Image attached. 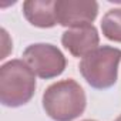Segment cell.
<instances>
[{
  "instance_id": "2",
  "label": "cell",
  "mask_w": 121,
  "mask_h": 121,
  "mask_svg": "<svg viewBox=\"0 0 121 121\" xmlns=\"http://www.w3.org/2000/svg\"><path fill=\"white\" fill-rule=\"evenodd\" d=\"M36 90V77L24 60H12L0 69V101L6 107L29 103Z\"/></svg>"
},
{
  "instance_id": "1",
  "label": "cell",
  "mask_w": 121,
  "mask_h": 121,
  "mask_svg": "<svg viewBox=\"0 0 121 121\" xmlns=\"http://www.w3.org/2000/svg\"><path fill=\"white\" fill-rule=\"evenodd\" d=\"M43 107L47 115L56 121H71L86 108L84 90L74 80L57 81L44 91Z\"/></svg>"
},
{
  "instance_id": "3",
  "label": "cell",
  "mask_w": 121,
  "mask_h": 121,
  "mask_svg": "<svg viewBox=\"0 0 121 121\" xmlns=\"http://www.w3.org/2000/svg\"><path fill=\"white\" fill-rule=\"evenodd\" d=\"M121 61V50L110 46L97 47L83 57L80 73L84 80L94 88H108L117 81L118 64Z\"/></svg>"
},
{
  "instance_id": "10",
  "label": "cell",
  "mask_w": 121,
  "mask_h": 121,
  "mask_svg": "<svg viewBox=\"0 0 121 121\" xmlns=\"http://www.w3.org/2000/svg\"><path fill=\"white\" fill-rule=\"evenodd\" d=\"M84 121H93V120H84Z\"/></svg>"
},
{
  "instance_id": "5",
  "label": "cell",
  "mask_w": 121,
  "mask_h": 121,
  "mask_svg": "<svg viewBox=\"0 0 121 121\" xmlns=\"http://www.w3.org/2000/svg\"><path fill=\"white\" fill-rule=\"evenodd\" d=\"M54 10L58 24L73 29L88 26L97 16L98 4L83 0H57Z\"/></svg>"
},
{
  "instance_id": "8",
  "label": "cell",
  "mask_w": 121,
  "mask_h": 121,
  "mask_svg": "<svg viewBox=\"0 0 121 121\" xmlns=\"http://www.w3.org/2000/svg\"><path fill=\"white\" fill-rule=\"evenodd\" d=\"M101 29L107 39L121 43V7L108 10L105 13L101 20Z\"/></svg>"
},
{
  "instance_id": "7",
  "label": "cell",
  "mask_w": 121,
  "mask_h": 121,
  "mask_svg": "<svg viewBox=\"0 0 121 121\" xmlns=\"http://www.w3.org/2000/svg\"><path fill=\"white\" fill-rule=\"evenodd\" d=\"M54 7L56 2L51 0H29L23 4V13L30 24L48 29L57 23Z\"/></svg>"
},
{
  "instance_id": "4",
  "label": "cell",
  "mask_w": 121,
  "mask_h": 121,
  "mask_svg": "<svg viewBox=\"0 0 121 121\" xmlns=\"http://www.w3.org/2000/svg\"><path fill=\"white\" fill-rule=\"evenodd\" d=\"M23 58L40 78L57 77L66 69V58L63 53L51 44H31L24 50Z\"/></svg>"
},
{
  "instance_id": "6",
  "label": "cell",
  "mask_w": 121,
  "mask_h": 121,
  "mask_svg": "<svg viewBox=\"0 0 121 121\" xmlns=\"http://www.w3.org/2000/svg\"><path fill=\"white\" fill-rule=\"evenodd\" d=\"M100 41L97 29L91 24L73 27L63 33L61 43L66 50H69L74 57H84L97 48Z\"/></svg>"
},
{
  "instance_id": "9",
  "label": "cell",
  "mask_w": 121,
  "mask_h": 121,
  "mask_svg": "<svg viewBox=\"0 0 121 121\" xmlns=\"http://www.w3.org/2000/svg\"><path fill=\"white\" fill-rule=\"evenodd\" d=\"M115 121H121V115H120V117H118V118H117Z\"/></svg>"
}]
</instances>
